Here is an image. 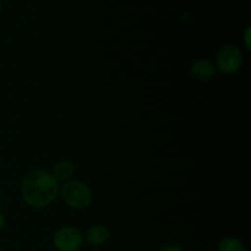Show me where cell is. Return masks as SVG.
I'll list each match as a JSON object with an SVG mask.
<instances>
[{
    "label": "cell",
    "instance_id": "6da1fadb",
    "mask_svg": "<svg viewBox=\"0 0 251 251\" xmlns=\"http://www.w3.org/2000/svg\"><path fill=\"white\" fill-rule=\"evenodd\" d=\"M59 193V184L50 172L37 169L27 174L21 183L22 200L33 208L51 205Z\"/></svg>",
    "mask_w": 251,
    "mask_h": 251
},
{
    "label": "cell",
    "instance_id": "7a4b0ae2",
    "mask_svg": "<svg viewBox=\"0 0 251 251\" xmlns=\"http://www.w3.org/2000/svg\"><path fill=\"white\" fill-rule=\"evenodd\" d=\"M60 195L64 202L74 210H83L92 203L93 194L87 184L80 180H69L61 186Z\"/></svg>",
    "mask_w": 251,
    "mask_h": 251
},
{
    "label": "cell",
    "instance_id": "3957f363",
    "mask_svg": "<svg viewBox=\"0 0 251 251\" xmlns=\"http://www.w3.org/2000/svg\"><path fill=\"white\" fill-rule=\"evenodd\" d=\"M244 63L242 49L235 44L225 46L216 56V69L226 75H232L240 70Z\"/></svg>",
    "mask_w": 251,
    "mask_h": 251
},
{
    "label": "cell",
    "instance_id": "277c9868",
    "mask_svg": "<svg viewBox=\"0 0 251 251\" xmlns=\"http://www.w3.org/2000/svg\"><path fill=\"white\" fill-rule=\"evenodd\" d=\"M53 244L58 251H77L83 244V235L77 228L66 226L55 233Z\"/></svg>",
    "mask_w": 251,
    "mask_h": 251
},
{
    "label": "cell",
    "instance_id": "5b68a950",
    "mask_svg": "<svg viewBox=\"0 0 251 251\" xmlns=\"http://www.w3.org/2000/svg\"><path fill=\"white\" fill-rule=\"evenodd\" d=\"M190 71L198 80H210L216 74V66L207 59H198L190 66Z\"/></svg>",
    "mask_w": 251,
    "mask_h": 251
},
{
    "label": "cell",
    "instance_id": "8992f818",
    "mask_svg": "<svg viewBox=\"0 0 251 251\" xmlns=\"http://www.w3.org/2000/svg\"><path fill=\"white\" fill-rule=\"evenodd\" d=\"M109 235V230H108L107 227L102 225H95L88 228L85 238L88 244L93 245V247H100V245H104L108 242Z\"/></svg>",
    "mask_w": 251,
    "mask_h": 251
},
{
    "label": "cell",
    "instance_id": "52a82bcc",
    "mask_svg": "<svg viewBox=\"0 0 251 251\" xmlns=\"http://www.w3.org/2000/svg\"><path fill=\"white\" fill-rule=\"evenodd\" d=\"M51 176H54L56 181H69L71 176L75 173V166L69 159H61V161L56 162L53 167V171L50 172Z\"/></svg>",
    "mask_w": 251,
    "mask_h": 251
},
{
    "label": "cell",
    "instance_id": "ba28073f",
    "mask_svg": "<svg viewBox=\"0 0 251 251\" xmlns=\"http://www.w3.org/2000/svg\"><path fill=\"white\" fill-rule=\"evenodd\" d=\"M217 251H245L244 245L235 238H225L218 243Z\"/></svg>",
    "mask_w": 251,
    "mask_h": 251
},
{
    "label": "cell",
    "instance_id": "9c48e42d",
    "mask_svg": "<svg viewBox=\"0 0 251 251\" xmlns=\"http://www.w3.org/2000/svg\"><path fill=\"white\" fill-rule=\"evenodd\" d=\"M161 251H184V250L181 249L180 247H178V245H167V247H164Z\"/></svg>",
    "mask_w": 251,
    "mask_h": 251
},
{
    "label": "cell",
    "instance_id": "30bf717a",
    "mask_svg": "<svg viewBox=\"0 0 251 251\" xmlns=\"http://www.w3.org/2000/svg\"><path fill=\"white\" fill-rule=\"evenodd\" d=\"M250 31H251L250 27H248L247 32H245V38H244L245 46H247L248 49H250Z\"/></svg>",
    "mask_w": 251,
    "mask_h": 251
},
{
    "label": "cell",
    "instance_id": "8fae6325",
    "mask_svg": "<svg viewBox=\"0 0 251 251\" xmlns=\"http://www.w3.org/2000/svg\"><path fill=\"white\" fill-rule=\"evenodd\" d=\"M5 223H6V220H5V216H4V213H2L1 211H0V230H1L2 228L5 227Z\"/></svg>",
    "mask_w": 251,
    "mask_h": 251
},
{
    "label": "cell",
    "instance_id": "7c38bea8",
    "mask_svg": "<svg viewBox=\"0 0 251 251\" xmlns=\"http://www.w3.org/2000/svg\"><path fill=\"white\" fill-rule=\"evenodd\" d=\"M0 10H1V1H0Z\"/></svg>",
    "mask_w": 251,
    "mask_h": 251
}]
</instances>
